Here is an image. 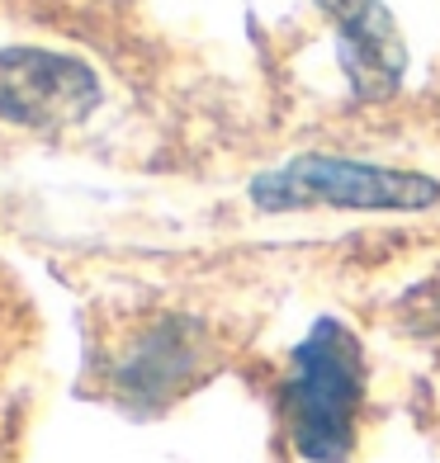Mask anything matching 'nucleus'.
I'll use <instances>...</instances> for the list:
<instances>
[{"mask_svg":"<svg viewBox=\"0 0 440 463\" xmlns=\"http://www.w3.org/2000/svg\"><path fill=\"white\" fill-rule=\"evenodd\" d=\"M251 199L270 213H289V208H431L440 199V184L412 171H388V165L299 156L280 171H265L251 184Z\"/></svg>","mask_w":440,"mask_h":463,"instance_id":"nucleus-2","label":"nucleus"},{"mask_svg":"<svg viewBox=\"0 0 440 463\" xmlns=\"http://www.w3.org/2000/svg\"><path fill=\"white\" fill-rule=\"evenodd\" d=\"M337 24V48L346 80L360 99H384L397 90L407 67V48L384 0H318Z\"/></svg>","mask_w":440,"mask_h":463,"instance_id":"nucleus-4","label":"nucleus"},{"mask_svg":"<svg viewBox=\"0 0 440 463\" xmlns=\"http://www.w3.org/2000/svg\"><path fill=\"white\" fill-rule=\"evenodd\" d=\"M355 402H360V345L341 322H318L293 350L289 426L308 463H341L350 454Z\"/></svg>","mask_w":440,"mask_h":463,"instance_id":"nucleus-1","label":"nucleus"},{"mask_svg":"<svg viewBox=\"0 0 440 463\" xmlns=\"http://www.w3.org/2000/svg\"><path fill=\"white\" fill-rule=\"evenodd\" d=\"M95 76L72 57L33 48L0 52V118L29 123V128H67L95 109Z\"/></svg>","mask_w":440,"mask_h":463,"instance_id":"nucleus-3","label":"nucleus"}]
</instances>
